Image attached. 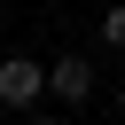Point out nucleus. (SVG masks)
Listing matches in <instances>:
<instances>
[{"instance_id":"nucleus-1","label":"nucleus","mask_w":125,"mask_h":125,"mask_svg":"<svg viewBox=\"0 0 125 125\" xmlns=\"http://www.w3.org/2000/svg\"><path fill=\"white\" fill-rule=\"evenodd\" d=\"M39 94H47V62H23V55H8V62H0V102H8V109H31Z\"/></svg>"},{"instance_id":"nucleus-3","label":"nucleus","mask_w":125,"mask_h":125,"mask_svg":"<svg viewBox=\"0 0 125 125\" xmlns=\"http://www.w3.org/2000/svg\"><path fill=\"white\" fill-rule=\"evenodd\" d=\"M102 47H125V8H102Z\"/></svg>"},{"instance_id":"nucleus-2","label":"nucleus","mask_w":125,"mask_h":125,"mask_svg":"<svg viewBox=\"0 0 125 125\" xmlns=\"http://www.w3.org/2000/svg\"><path fill=\"white\" fill-rule=\"evenodd\" d=\"M47 86H55L62 102H86V94H94V62H86V55H62V62L47 70Z\"/></svg>"},{"instance_id":"nucleus-4","label":"nucleus","mask_w":125,"mask_h":125,"mask_svg":"<svg viewBox=\"0 0 125 125\" xmlns=\"http://www.w3.org/2000/svg\"><path fill=\"white\" fill-rule=\"evenodd\" d=\"M23 125H62V117H23Z\"/></svg>"}]
</instances>
